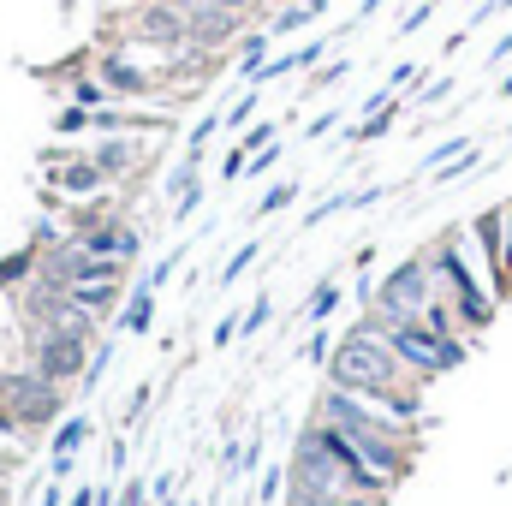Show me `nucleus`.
I'll list each match as a JSON object with an SVG mask.
<instances>
[{
	"label": "nucleus",
	"mask_w": 512,
	"mask_h": 506,
	"mask_svg": "<svg viewBox=\"0 0 512 506\" xmlns=\"http://www.w3.org/2000/svg\"><path fill=\"white\" fill-rule=\"evenodd\" d=\"M441 96H453V78H441V84H429V90H423V96H417V102H423V108H429V102H441Z\"/></svg>",
	"instance_id": "f8f14e48"
},
{
	"label": "nucleus",
	"mask_w": 512,
	"mask_h": 506,
	"mask_svg": "<svg viewBox=\"0 0 512 506\" xmlns=\"http://www.w3.org/2000/svg\"><path fill=\"white\" fill-rule=\"evenodd\" d=\"M292 197H298V185H292V179H286V185H274V191H268V197H262V203H256V215H274V209H286V203H292Z\"/></svg>",
	"instance_id": "1a4fd4ad"
},
{
	"label": "nucleus",
	"mask_w": 512,
	"mask_h": 506,
	"mask_svg": "<svg viewBox=\"0 0 512 506\" xmlns=\"http://www.w3.org/2000/svg\"><path fill=\"white\" fill-rule=\"evenodd\" d=\"M435 274H429V262L423 256H411V262H399L393 274H387L382 286H376V316H423L429 304H435Z\"/></svg>",
	"instance_id": "39448f33"
},
{
	"label": "nucleus",
	"mask_w": 512,
	"mask_h": 506,
	"mask_svg": "<svg viewBox=\"0 0 512 506\" xmlns=\"http://www.w3.org/2000/svg\"><path fill=\"white\" fill-rule=\"evenodd\" d=\"M471 233H477V245H483V268H489L495 298H507V203L483 209V215L471 221Z\"/></svg>",
	"instance_id": "423d86ee"
},
{
	"label": "nucleus",
	"mask_w": 512,
	"mask_h": 506,
	"mask_svg": "<svg viewBox=\"0 0 512 506\" xmlns=\"http://www.w3.org/2000/svg\"><path fill=\"white\" fill-rule=\"evenodd\" d=\"M435 6H441V0H423V6H411V12H405V18H399V36H411V30H423V24H429V12H435Z\"/></svg>",
	"instance_id": "9d476101"
},
{
	"label": "nucleus",
	"mask_w": 512,
	"mask_h": 506,
	"mask_svg": "<svg viewBox=\"0 0 512 506\" xmlns=\"http://www.w3.org/2000/svg\"><path fill=\"white\" fill-rule=\"evenodd\" d=\"M316 423H334L382 483L405 477V465H411V441H405V423H399V417H387L382 405H370V399H358V393L334 387V393L322 399V417H316Z\"/></svg>",
	"instance_id": "f03ea898"
},
{
	"label": "nucleus",
	"mask_w": 512,
	"mask_h": 506,
	"mask_svg": "<svg viewBox=\"0 0 512 506\" xmlns=\"http://www.w3.org/2000/svg\"><path fill=\"white\" fill-rule=\"evenodd\" d=\"M507 131H512V126H507Z\"/></svg>",
	"instance_id": "a211bd4d"
},
{
	"label": "nucleus",
	"mask_w": 512,
	"mask_h": 506,
	"mask_svg": "<svg viewBox=\"0 0 512 506\" xmlns=\"http://www.w3.org/2000/svg\"><path fill=\"white\" fill-rule=\"evenodd\" d=\"M328 376H334V387H346V393H358V399L382 405L387 417H399V423H417V417H423L417 376L393 358V346L382 340V328H370V322H358V328L340 340V352H334Z\"/></svg>",
	"instance_id": "f257e3e1"
},
{
	"label": "nucleus",
	"mask_w": 512,
	"mask_h": 506,
	"mask_svg": "<svg viewBox=\"0 0 512 506\" xmlns=\"http://www.w3.org/2000/svg\"><path fill=\"white\" fill-rule=\"evenodd\" d=\"M423 262H429V274H435V286H441V292L453 298V310L465 316V328H471V334L495 322V304H501V298H495V292H489V286H483V280L471 274V262L459 256V239H453V233H447V239H435Z\"/></svg>",
	"instance_id": "20e7f679"
},
{
	"label": "nucleus",
	"mask_w": 512,
	"mask_h": 506,
	"mask_svg": "<svg viewBox=\"0 0 512 506\" xmlns=\"http://www.w3.org/2000/svg\"><path fill=\"white\" fill-rule=\"evenodd\" d=\"M507 6H512V0H495V12H507Z\"/></svg>",
	"instance_id": "f3484780"
},
{
	"label": "nucleus",
	"mask_w": 512,
	"mask_h": 506,
	"mask_svg": "<svg viewBox=\"0 0 512 506\" xmlns=\"http://www.w3.org/2000/svg\"><path fill=\"white\" fill-rule=\"evenodd\" d=\"M507 54H512V36H501V42H495V54H489V72H495V66L507 60Z\"/></svg>",
	"instance_id": "ddd939ff"
},
{
	"label": "nucleus",
	"mask_w": 512,
	"mask_h": 506,
	"mask_svg": "<svg viewBox=\"0 0 512 506\" xmlns=\"http://www.w3.org/2000/svg\"><path fill=\"white\" fill-rule=\"evenodd\" d=\"M376 6H382V0H364V18H370V12H376Z\"/></svg>",
	"instance_id": "dca6fc26"
},
{
	"label": "nucleus",
	"mask_w": 512,
	"mask_h": 506,
	"mask_svg": "<svg viewBox=\"0 0 512 506\" xmlns=\"http://www.w3.org/2000/svg\"><path fill=\"white\" fill-rule=\"evenodd\" d=\"M370 328H382V340L393 346V358L411 370L417 381H429V376H447V370H459L465 364V340H447V334H435L429 322H417V316H364Z\"/></svg>",
	"instance_id": "7ed1b4c3"
},
{
	"label": "nucleus",
	"mask_w": 512,
	"mask_h": 506,
	"mask_svg": "<svg viewBox=\"0 0 512 506\" xmlns=\"http://www.w3.org/2000/svg\"><path fill=\"white\" fill-rule=\"evenodd\" d=\"M334 304H340V286H334V280H322V286H316V298H310V316L322 322V316H334Z\"/></svg>",
	"instance_id": "6e6552de"
},
{
	"label": "nucleus",
	"mask_w": 512,
	"mask_h": 506,
	"mask_svg": "<svg viewBox=\"0 0 512 506\" xmlns=\"http://www.w3.org/2000/svg\"><path fill=\"white\" fill-rule=\"evenodd\" d=\"M477 167H483V155H477V143H471V149H465L459 161H447V173H435V179H441V185H453V179H465V173H477Z\"/></svg>",
	"instance_id": "0eeeda50"
},
{
	"label": "nucleus",
	"mask_w": 512,
	"mask_h": 506,
	"mask_svg": "<svg viewBox=\"0 0 512 506\" xmlns=\"http://www.w3.org/2000/svg\"><path fill=\"white\" fill-rule=\"evenodd\" d=\"M78 441H84V423H66V429H60V441H54V447H60V459H66Z\"/></svg>",
	"instance_id": "9b49d317"
},
{
	"label": "nucleus",
	"mask_w": 512,
	"mask_h": 506,
	"mask_svg": "<svg viewBox=\"0 0 512 506\" xmlns=\"http://www.w3.org/2000/svg\"><path fill=\"white\" fill-rule=\"evenodd\" d=\"M507 298H512V203H507Z\"/></svg>",
	"instance_id": "4468645a"
},
{
	"label": "nucleus",
	"mask_w": 512,
	"mask_h": 506,
	"mask_svg": "<svg viewBox=\"0 0 512 506\" xmlns=\"http://www.w3.org/2000/svg\"><path fill=\"white\" fill-rule=\"evenodd\" d=\"M501 96H507V102H512V72H507V78H501Z\"/></svg>",
	"instance_id": "2eb2a0df"
}]
</instances>
